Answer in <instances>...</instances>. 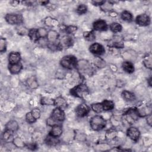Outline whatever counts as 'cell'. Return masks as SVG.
Here are the masks:
<instances>
[{
	"mask_svg": "<svg viewBox=\"0 0 152 152\" xmlns=\"http://www.w3.org/2000/svg\"><path fill=\"white\" fill-rule=\"evenodd\" d=\"M89 89L87 86L84 83H80L70 90V93L74 97L83 99L89 94Z\"/></svg>",
	"mask_w": 152,
	"mask_h": 152,
	"instance_id": "cell-1",
	"label": "cell"
},
{
	"mask_svg": "<svg viewBox=\"0 0 152 152\" xmlns=\"http://www.w3.org/2000/svg\"><path fill=\"white\" fill-rule=\"evenodd\" d=\"M78 61L73 55H66L63 56L60 60V65L64 68L72 69L77 68Z\"/></svg>",
	"mask_w": 152,
	"mask_h": 152,
	"instance_id": "cell-2",
	"label": "cell"
},
{
	"mask_svg": "<svg viewBox=\"0 0 152 152\" xmlns=\"http://www.w3.org/2000/svg\"><path fill=\"white\" fill-rule=\"evenodd\" d=\"M106 125V121L100 115L93 116L90 121V126L94 131H100Z\"/></svg>",
	"mask_w": 152,
	"mask_h": 152,
	"instance_id": "cell-3",
	"label": "cell"
},
{
	"mask_svg": "<svg viewBox=\"0 0 152 152\" xmlns=\"http://www.w3.org/2000/svg\"><path fill=\"white\" fill-rule=\"evenodd\" d=\"M138 118L139 116L137 107L129 108L122 116V119L124 120V122L129 125H132L134 124Z\"/></svg>",
	"mask_w": 152,
	"mask_h": 152,
	"instance_id": "cell-4",
	"label": "cell"
},
{
	"mask_svg": "<svg viewBox=\"0 0 152 152\" xmlns=\"http://www.w3.org/2000/svg\"><path fill=\"white\" fill-rule=\"evenodd\" d=\"M78 72L83 75H91L93 72V68L90 63L86 60H80L78 61L76 68Z\"/></svg>",
	"mask_w": 152,
	"mask_h": 152,
	"instance_id": "cell-5",
	"label": "cell"
},
{
	"mask_svg": "<svg viewBox=\"0 0 152 152\" xmlns=\"http://www.w3.org/2000/svg\"><path fill=\"white\" fill-rule=\"evenodd\" d=\"M5 19L8 24L11 25H20L23 22V17L20 14H7Z\"/></svg>",
	"mask_w": 152,
	"mask_h": 152,
	"instance_id": "cell-6",
	"label": "cell"
},
{
	"mask_svg": "<svg viewBox=\"0 0 152 152\" xmlns=\"http://www.w3.org/2000/svg\"><path fill=\"white\" fill-rule=\"evenodd\" d=\"M74 40L72 37L67 34L63 36L61 38H59L58 45L60 50H62L63 49H66L71 47L74 45Z\"/></svg>",
	"mask_w": 152,
	"mask_h": 152,
	"instance_id": "cell-7",
	"label": "cell"
},
{
	"mask_svg": "<svg viewBox=\"0 0 152 152\" xmlns=\"http://www.w3.org/2000/svg\"><path fill=\"white\" fill-rule=\"evenodd\" d=\"M90 110V107L86 103H81L78 104L75 109V112L77 116L83 118L88 115Z\"/></svg>",
	"mask_w": 152,
	"mask_h": 152,
	"instance_id": "cell-8",
	"label": "cell"
},
{
	"mask_svg": "<svg viewBox=\"0 0 152 152\" xmlns=\"http://www.w3.org/2000/svg\"><path fill=\"white\" fill-rule=\"evenodd\" d=\"M50 116L58 123L61 124L65 120V115L63 109L56 107L52 112Z\"/></svg>",
	"mask_w": 152,
	"mask_h": 152,
	"instance_id": "cell-9",
	"label": "cell"
},
{
	"mask_svg": "<svg viewBox=\"0 0 152 152\" xmlns=\"http://www.w3.org/2000/svg\"><path fill=\"white\" fill-rule=\"evenodd\" d=\"M135 23L138 26L145 27L150 24L151 19L147 14L144 13L137 16L135 18Z\"/></svg>",
	"mask_w": 152,
	"mask_h": 152,
	"instance_id": "cell-10",
	"label": "cell"
},
{
	"mask_svg": "<svg viewBox=\"0 0 152 152\" xmlns=\"http://www.w3.org/2000/svg\"><path fill=\"white\" fill-rule=\"evenodd\" d=\"M89 51L94 55H102L105 53V49L102 45L99 43H94L90 46Z\"/></svg>",
	"mask_w": 152,
	"mask_h": 152,
	"instance_id": "cell-11",
	"label": "cell"
},
{
	"mask_svg": "<svg viewBox=\"0 0 152 152\" xmlns=\"http://www.w3.org/2000/svg\"><path fill=\"white\" fill-rule=\"evenodd\" d=\"M126 135L131 140L137 142L140 137V132L137 128L131 126L126 130Z\"/></svg>",
	"mask_w": 152,
	"mask_h": 152,
	"instance_id": "cell-12",
	"label": "cell"
},
{
	"mask_svg": "<svg viewBox=\"0 0 152 152\" xmlns=\"http://www.w3.org/2000/svg\"><path fill=\"white\" fill-rule=\"evenodd\" d=\"M93 28L96 31H106L108 28V25L103 20H97L93 24Z\"/></svg>",
	"mask_w": 152,
	"mask_h": 152,
	"instance_id": "cell-13",
	"label": "cell"
},
{
	"mask_svg": "<svg viewBox=\"0 0 152 152\" xmlns=\"http://www.w3.org/2000/svg\"><path fill=\"white\" fill-rule=\"evenodd\" d=\"M46 39L49 44H54L59 42V35L57 31L53 30H50L48 31Z\"/></svg>",
	"mask_w": 152,
	"mask_h": 152,
	"instance_id": "cell-14",
	"label": "cell"
},
{
	"mask_svg": "<svg viewBox=\"0 0 152 152\" xmlns=\"http://www.w3.org/2000/svg\"><path fill=\"white\" fill-rule=\"evenodd\" d=\"M54 105L57 107H59L61 109L64 110L67 107L68 103L66 100L62 96H58L55 99Z\"/></svg>",
	"mask_w": 152,
	"mask_h": 152,
	"instance_id": "cell-15",
	"label": "cell"
},
{
	"mask_svg": "<svg viewBox=\"0 0 152 152\" xmlns=\"http://www.w3.org/2000/svg\"><path fill=\"white\" fill-rule=\"evenodd\" d=\"M21 55L18 52H11L8 55V62L10 64L20 62Z\"/></svg>",
	"mask_w": 152,
	"mask_h": 152,
	"instance_id": "cell-16",
	"label": "cell"
},
{
	"mask_svg": "<svg viewBox=\"0 0 152 152\" xmlns=\"http://www.w3.org/2000/svg\"><path fill=\"white\" fill-rule=\"evenodd\" d=\"M22 69H23V65L21 64V62H18L14 64H9L8 65V69L12 74H18L21 71Z\"/></svg>",
	"mask_w": 152,
	"mask_h": 152,
	"instance_id": "cell-17",
	"label": "cell"
},
{
	"mask_svg": "<svg viewBox=\"0 0 152 152\" xmlns=\"http://www.w3.org/2000/svg\"><path fill=\"white\" fill-rule=\"evenodd\" d=\"M62 134V128L61 126V125H57L53 126L49 131V134L55 137L59 138Z\"/></svg>",
	"mask_w": 152,
	"mask_h": 152,
	"instance_id": "cell-18",
	"label": "cell"
},
{
	"mask_svg": "<svg viewBox=\"0 0 152 152\" xmlns=\"http://www.w3.org/2000/svg\"><path fill=\"white\" fill-rule=\"evenodd\" d=\"M45 142L46 145L49 146H55L58 145L59 142V140L58 138L53 137L50 135H48L45 139Z\"/></svg>",
	"mask_w": 152,
	"mask_h": 152,
	"instance_id": "cell-19",
	"label": "cell"
},
{
	"mask_svg": "<svg viewBox=\"0 0 152 152\" xmlns=\"http://www.w3.org/2000/svg\"><path fill=\"white\" fill-rule=\"evenodd\" d=\"M44 23L49 27H55L59 25V21L57 19L52 18L51 17H47L44 20Z\"/></svg>",
	"mask_w": 152,
	"mask_h": 152,
	"instance_id": "cell-20",
	"label": "cell"
},
{
	"mask_svg": "<svg viewBox=\"0 0 152 152\" xmlns=\"http://www.w3.org/2000/svg\"><path fill=\"white\" fill-rule=\"evenodd\" d=\"M19 128L18 122L14 120H11L8 121L5 125V129L11 131L13 132L17 131Z\"/></svg>",
	"mask_w": 152,
	"mask_h": 152,
	"instance_id": "cell-21",
	"label": "cell"
},
{
	"mask_svg": "<svg viewBox=\"0 0 152 152\" xmlns=\"http://www.w3.org/2000/svg\"><path fill=\"white\" fill-rule=\"evenodd\" d=\"M122 67L124 71L128 74H131L134 72L135 70L134 64L131 62L128 61H124L122 64Z\"/></svg>",
	"mask_w": 152,
	"mask_h": 152,
	"instance_id": "cell-22",
	"label": "cell"
},
{
	"mask_svg": "<svg viewBox=\"0 0 152 152\" xmlns=\"http://www.w3.org/2000/svg\"><path fill=\"white\" fill-rule=\"evenodd\" d=\"M28 36L30 40L33 42H37V41L40 39V37L38 33L37 28H31L28 31Z\"/></svg>",
	"mask_w": 152,
	"mask_h": 152,
	"instance_id": "cell-23",
	"label": "cell"
},
{
	"mask_svg": "<svg viewBox=\"0 0 152 152\" xmlns=\"http://www.w3.org/2000/svg\"><path fill=\"white\" fill-rule=\"evenodd\" d=\"M121 96L125 101L132 102L135 99L134 94L128 90H124L121 93Z\"/></svg>",
	"mask_w": 152,
	"mask_h": 152,
	"instance_id": "cell-24",
	"label": "cell"
},
{
	"mask_svg": "<svg viewBox=\"0 0 152 152\" xmlns=\"http://www.w3.org/2000/svg\"><path fill=\"white\" fill-rule=\"evenodd\" d=\"M103 111H109L113 109L115 107V104L113 101L110 100H104L102 102Z\"/></svg>",
	"mask_w": 152,
	"mask_h": 152,
	"instance_id": "cell-25",
	"label": "cell"
},
{
	"mask_svg": "<svg viewBox=\"0 0 152 152\" xmlns=\"http://www.w3.org/2000/svg\"><path fill=\"white\" fill-rule=\"evenodd\" d=\"M13 132L5 129L4 131V132L2 134V139L7 142H12L14 138H13Z\"/></svg>",
	"mask_w": 152,
	"mask_h": 152,
	"instance_id": "cell-26",
	"label": "cell"
},
{
	"mask_svg": "<svg viewBox=\"0 0 152 152\" xmlns=\"http://www.w3.org/2000/svg\"><path fill=\"white\" fill-rule=\"evenodd\" d=\"M121 18L124 21H125L127 22H131L133 20V15L129 11L125 10L122 12L121 14Z\"/></svg>",
	"mask_w": 152,
	"mask_h": 152,
	"instance_id": "cell-27",
	"label": "cell"
},
{
	"mask_svg": "<svg viewBox=\"0 0 152 152\" xmlns=\"http://www.w3.org/2000/svg\"><path fill=\"white\" fill-rule=\"evenodd\" d=\"M12 144L14 146L17 147V148H24L26 147V144L22 140V139L18 137H16L14 138L12 141Z\"/></svg>",
	"mask_w": 152,
	"mask_h": 152,
	"instance_id": "cell-28",
	"label": "cell"
},
{
	"mask_svg": "<svg viewBox=\"0 0 152 152\" xmlns=\"http://www.w3.org/2000/svg\"><path fill=\"white\" fill-rule=\"evenodd\" d=\"M83 37L88 42H93L96 39V35L93 31H84L83 33Z\"/></svg>",
	"mask_w": 152,
	"mask_h": 152,
	"instance_id": "cell-29",
	"label": "cell"
},
{
	"mask_svg": "<svg viewBox=\"0 0 152 152\" xmlns=\"http://www.w3.org/2000/svg\"><path fill=\"white\" fill-rule=\"evenodd\" d=\"M110 46L112 47H113L115 48H118V49H120V48H122L124 46V41L119 39H114V40H113V41L110 43Z\"/></svg>",
	"mask_w": 152,
	"mask_h": 152,
	"instance_id": "cell-30",
	"label": "cell"
},
{
	"mask_svg": "<svg viewBox=\"0 0 152 152\" xmlns=\"http://www.w3.org/2000/svg\"><path fill=\"white\" fill-rule=\"evenodd\" d=\"M109 28H110V30L114 33L121 32L122 29V26L119 23H116V22L111 23L109 26Z\"/></svg>",
	"mask_w": 152,
	"mask_h": 152,
	"instance_id": "cell-31",
	"label": "cell"
},
{
	"mask_svg": "<svg viewBox=\"0 0 152 152\" xmlns=\"http://www.w3.org/2000/svg\"><path fill=\"white\" fill-rule=\"evenodd\" d=\"M40 103L42 105H54L55 99L50 98L49 97H42L40 99Z\"/></svg>",
	"mask_w": 152,
	"mask_h": 152,
	"instance_id": "cell-32",
	"label": "cell"
},
{
	"mask_svg": "<svg viewBox=\"0 0 152 152\" xmlns=\"http://www.w3.org/2000/svg\"><path fill=\"white\" fill-rule=\"evenodd\" d=\"M91 109L96 113H100L103 112V106L101 103H96L91 104Z\"/></svg>",
	"mask_w": 152,
	"mask_h": 152,
	"instance_id": "cell-33",
	"label": "cell"
},
{
	"mask_svg": "<svg viewBox=\"0 0 152 152\" xmlns=\"http://www.w3.org/2000/svg\"><path fill=\"white\" fill-rule=\"evenodd\" d=\"M27 83L31 88H36L38 87V83L34 77H31L28 78Z\"/></svg>",
	"mask_w": 152,
	"mask_h": 152,
	"instance_id": "cell-34",
	"label": "cell"
},
{
	"mask_svg": "<svg viewBox=\"0 0 152 152\" xmlns=\"http://www.w3.org/2000/svg\"><path fill=\"white\" fill-rule=\"evenodd\" d=\"M143 64H144V65L146 68H147L150 69H151V53L147 54V56L144 57V60H143Z\"/></svg>",
	"mask_w": 152,
	"mask_h": 152,
	"instance_id": "cell-35",
	"label": "cell"
},
{
	"mask_svg": "<svg viewBox=\"0 0 152 152\" xmlns=\"http://www.w3.org/2000/svg\"><path fill=\"white\" fill-rule=\"evenodd\" d=\"M16 30H17V33L20 35H26V34L28 35V31H29V30H27L26 27H25L21 24L18 25V26L16 27Z\"/></svg>",
	"mask_w": 152,
	"mask_h": 152,
	"instance_id": "cell-36",
	"label": "cell"
},
{
	"mask_svg": "<svg viewBox=\"0 0 152 152\" xmlns=\"http://www.w3.org/2000/svg\"><path fill=\"white\" fill-rule=\"evenodd\" d=\"M87 7L85 4H80L76 8V12L79 15H83L87 12Z\"/></svg>",
	"mask_w": 152,
	"mask_h": 152,
	"instance_id": "cell-37",
	"label": "cell"
},
{
	"mask_svg": "<svg viewBox=\"0 0 152 152\" xmlns=\"http://www.w3.org/2000/svg\"><path fill=\"white\" fill-rule=\"evenodd\" d=\"M64 30L67 33V34L68 35L73 34L77 31V27L75 26H68L65 27Z\"/></svg>",
	"mask_w": 152,
	"mask_h": 152,
	"instance_id": "cell-38",
	"label": "cell"
},
{
	"mask_svg": "<svg viewBox=\"0 0 152 152\" xmlns=\"http://www.w3.org/2000/svg\"><path fill=\"white\" fill-rule=\"evenodd\" d=\"M116 136V131L114 129H109L106 134V137L109 140L114 139Z\"/></svg>",
	"mask_w": 152,
	"mask_h": 152,
	"instance_id": "cell-39",
	"label": "cell"
},
{
	"mask_svg": "<svg viewBox=\"0 0 152 152\" xmlns=\"http://www.w3.org/2000/svg\"><path fill=\"white\" fill-rule=\"evenodd\" d=\"M26 120L27 122H28V124H33V123L36 122L37 121L34 118V117L33 116L31 112L27 113V114L26 115Z\"/></svg>",
	"mask_w": 152,
	"mask_h": 152,
	"instance_id": "cell-40",
	"label": "cell"
},
{
	"mask_svg": "<svg viewBox=\"0 0 152 152\" xmlns=\"http://www.w3.org/2000/svg\"><path fill=\"white\" fill-rule=\"evenodd\" d=\"M7 50V41L5 38L1 37L0 39V52L3 53Z\"/></svg>",
	"mask_w": 152,
	"mask_h": 152,
	"instance_id": "cell-41",
	"label": "cell"
},
{
	"mask_svg": "<svg viewBox=\"0 0 152 152\" xmlns=\"http://www.w3.org/2000/svg\"><path fill=\"white\" fill-rule=\"evenodd\" d=\"M37 31H38V33H39L40 39L46 37L48 31L45 28H43V27L39 28H37Z\"/></svg>",
	"mask_w": 152,
	"mask_h": 152,
	"instance_id": "cell-42",
	"label": "cell"
},
{
	"mask_svg": "<svg viewBox=\"0 0 152 152\" xmlns=\"http://www.w3.org/2000/svg\"><path fill=\"white\" fill-rule=\"evenodd\" d=\"M33 115V116L34 117V118L37 120L38 119L40 118V115H41V112H40V110L39 108H34L31 111H30Z\"/></svg>",
	"mask_w": 152,
	"mask_h": 152,
	"instance_id": "cell-43",
	"label": "cell"
},
{
	"mask_svg": "<svg viewBox=\"0 0 152 152\" xmlns=\"http://www.w3.org/2000/svg\"><path fill=\"white\" fill-rule=\"evenodd\" d=\"M94 64L96 65L97 67H99V68H103L105 66L104 61L102 60L101 58H99V57H97L95 59Z\"/></svg>",
	"mask_w": 152,
	"mask_h": 152,
	"instance_id": "cell-44",
	"label": "cell"
},
{
	"mask_svg": "<svg viewBox=\"0 0 152 152\" xmlns=\"http://www.w3.org/2000/svg\"><path fill=\"white\" fill-rule=\"evenodd\" d=\"M46 124L52 127L53 126L57 125H61V124L56 122L55 120H54L50 116L46 120Z\"/></svg>",
	"mask_w": 152,
	"mask_h": 152,
	"instance_id": "cell-45",
	"label": "cell"
},
{
	"mask_svg": "<svg viewBox=\"0 0 152 152\" xmlns=\"http://www.w3.org/2000/svg\"><path fill=\"white\" fill-rule=\"evenodd\" d=\"M26 147H27L28 149H30L31 150H34L37 148V145L35 143H29L26 144Z\"/></svg>",
	"mask_w": 152,
	"mask_h": 152,
	"instance_id": "cell-46",
	"label": "cell"
},
{
	"mask_svg": "<svg viewBox=\"0 0 152 152\" xmlns=\"http://www.w3.org/2000/svg\"><path fill=\"white\" fill-rule=\"evenodd\" d=\"M106 1H91V3L96 6H102L103 4H104Z\"/></svg>",
	"mask_w": 152,
	"mask_h": 152,
	"instance_id": "cell-47",
	"label": "cell"
},
{
	"mask_svg": "<svg viewBox=\"0 0 152 152\" xmlns=\"http://www.w3.org/2000/svg\"><path fill=\"white\" fill-rule=\"evenodd\" d=\"M75 138H77V139L79 141H83L85 140V138H86V135L83 134V133H79L78 134L76 135L75 136Z\"/></svg>",
	"mask_w": 152,
	"mask_h": 152,
	"instance_id": "cell-48",
	"label": "cell"
},
{
	"mask_svg": "<svg viewBox=\"0 0 152 152\" xmlns=\"http://www.w3.org/2000/svg\"><path fill=\"white\" fill-rule=\"evenodd\" d=\"M146 120H147V124L151 126V124H152V115H151V113L148 115L146 116Z\"/></svg>",
	"mask_w": 152,
	"mask_h": 152,
	"instance_id": "cell-49",
	"label": "cell"
},
{
	"mask_svg": "<svg viewBox=\"0 0 152 152\" xmlns=\"http://www.w3.org/2000/svg\"><path fill=\"white\" fill-rule=\"evenodd\" d=\"M10 3L12 6H17L20 3V2L19 1H11L10 2Z\"/></svg>",
	"mask_w": 152,
	"mask_h": 152,
	"instance_id": "cell-50",
	"label": "cell"
},
{
	"mask_svg": "<svg viewBox=\"0 0 152 152\" xmlns=\"http://www.w3.org/2000/svg\"><path fill=\"white\" fill-rule=\"evenodd\" d=\"M38 3H40V5H48L49 3V2L48 1H39V2H38Z\"/></svg>",
	"mask_w": 152,
	"mask_h": 152,
	"instance_id": "cell-51",
	"label": "cell"
},
{
	"mask_svg": "<svg viewBox=\"0 0 152 152\" xmlns=\"http://www.w3.org/2000/svg\"><path fill=\"white\" fill-rule=\"evenodd\" d=\"M109 15H110L111 17H116V16L118 15L117 13L115 12H114V11H110Z\"/></svg>",
	"mask_w": 152,
	"mask_h": 152,
	"instance_id": "cell-52",
	"label": "cell"
},
{
	"mask_svg": "<svg viewBox=\"0 0 152 152\" xmlns=\"http://www.w3.org/2000/svg\"><path fill=\"white\" fill-rule=\"evenodd\" d=\"M151 77H150V78H149V79L148 80V84H149V86H151Z\"/></svg>",
	"mask_w": 152,
	"mask_h": 152,
	"instance_id": "cell-53",
	"label": "cell"
}]
</instances>
